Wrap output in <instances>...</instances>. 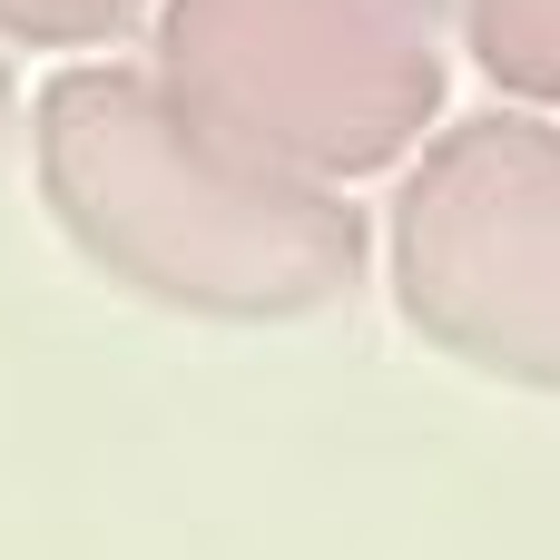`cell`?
<instances>
[{
  "instance_id": "obj_3",
  "label": "cell",
  "mask_w": 560,
  "mask_h": 560,
  "mask_svg": "<svg viewBox=\"0 0 560 560\" xmlns=\"http://www.w3.org/2000/svg\"><path fill=\"white\" fill-rule=\"evenodd\" d=\"M384 266L433 354L560 394V128L532 108L433 128L394 197Z\"/></svg>"
},
{
  "instance_id": "obj_5",
  "label": "cell",
  "mask_w": 560,
  "mask_h": 560,
  "mask_svg": "<svg viewBox=\"0 0 560 560\" xmlns=\"http://www.w3.org/2000/svg\"><path fill=\"white\" fill-rule=\"evenodd\" d=\"M138 10L148 0H0V39H20V49H98Z\"/></svg>"
},
{
  "instance_id": "obj_2",
  "label": "cell",
  "mask_w": 560,
  "mask_h": 560,
  "mask_svg": "<svg viewBox=\"0 0 560 560\" xmlns=\"http://www.w3.org/2000/svg\"><path fill=\"white\" fill-rule=\"evenodd\" d=\"M148 79L226 148L345 187L443 118L433 0H158Z\"/></svg>"
},
{
  "instance_id": "obj_6",
  "label": "cell",
  "mask_w": 560,
  "mask_h": 560,
  "mask_svg": "<svg viewBox=\"0 0 560 560\" xmlns=\"http://www.w3.org/2000/svg\"><path fill=\"white\" fill-rule=\"evenodd\" d=\"M0 118H10V59H0Z\"/></svg>"
},
{
  "instance_id": "obj_4",
  "label": "cell",
  "mask_w": 560,
  "mask_h": 560,
  "mask_svg": "<svg viewBox=\"0 0 560 560\" xmlns=\"http://www.w3.org/2000/svg\"><path fill=\"white\" fill-rule=\"evenodd\" d=\"M453 10H463L472 69L502 98H522L532 118L560 108V0H453Z\"/></svg>"
},
{
  "instance_id": "obj_1",
  "label": "cell",
  "mask_w": 560,
  "mask_h": 560,
  "mask_svg": "<svg viewBox=\"0 0 560 560\" xmlns=\"http://www.w3.org/2000/svg\"><path fill=\"white\" fill-rule=\"evenodd\" d=\"M30 158L59 236L138 305L197 325H295L364 285L374 226L345 187L226 148L128 59H69L39 89Z\"/></svg>"
}]
</instances>
